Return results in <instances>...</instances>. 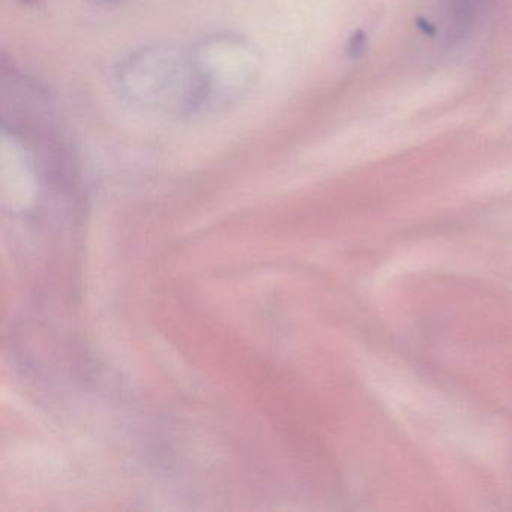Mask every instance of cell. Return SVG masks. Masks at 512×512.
<instances>
[{
  "label": "cell",
  "mask_w": 512,
  "mask_h": 512,
  "mask_svg": "<svg viewBox=\"0 0 512 512\" xmlns=\"http://www.w3.org/2000/svg\"><path fill=\"white\" fill-rule=\"evenodd\" d=\"M19 2H22V4L26 5H34L38 4V2H41V0H19Z\"/></svg>",
  "instance_id": "1"
},
{
  "label": "cell",
  "mask_w": 512,
  "mask_h": 512,
  "mask_svg": "<svg viewBox=\"0 0 512 512\" xmlns=\"http://www.w3.org/2000/svg\"><path fill=\"white\" fill-rule=\"evenodd\" d=\"M104 2H116V0H104Z\"/></svg>",
  "instance_id": "2"
}]
</instances>
